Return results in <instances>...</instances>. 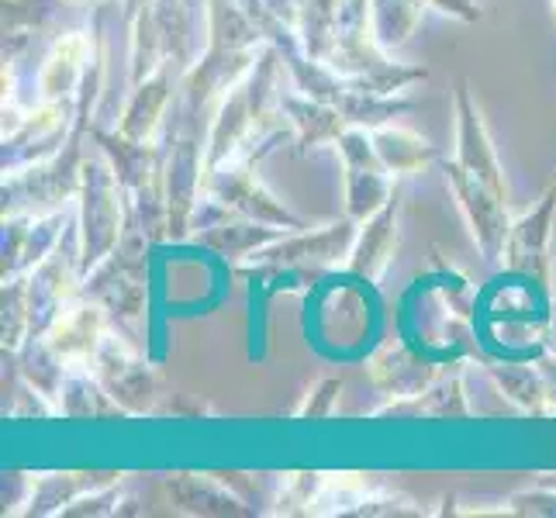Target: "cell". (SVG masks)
<instances>
[{"instance_id": "cell-35", "label": "cell", "mask_w": 556, "mask_h": 518, "mask_svg": "<svg viewBox=\"0 0 556 518\" xmlns=\"http://www.w3.org/2000/svg\"><path fill=\"white\" fill-rule=\"evenodd\" d=\"M66 4H90V8H101V4H111V0H66Z\"/></svg>"}, {"instance_id": "cell-3", "label": "cell", "mask_w": 556, "mask_h": 518, "mask_svg": "<svg viewBox=\"0 0 556 518\" xmlns=\"http://www.w3.org/2000/svg\"><path fill=\"white\" fill-rule=\"evenodd\" d=\"M76 201H80V215H76V228H80V263L87 277L118 245L131 215L128 190L122 187L118 173H114L101 149L84 156V180Z\"/></svg>"}, {"instance_id": "cell-14", "label": "cell", "mask_w": 556, "mask_h": 518, "mask_svg": "<svg viewBox=\"0 0 556 518\" xmlns=\"http://www.w3.org/2000/svg\"><path fill=\"white\" fill-rule=\"evenodd\" d=\"M446 367H439V363L426 359L421 353H415L412 345L405 342H383L380 350L367 359V377L374 388L391 397V401H401V397H415L426 388L439 380Z\"/></svg>"}, {"instance_id": "cell-27", "label": "cell", "mask_w": 556, "mask_h": 518, "mask_svg": "<svg viewBox=\"0 0 556 518\" xmlns=\"http://www.w3.org/2000/svg\"><path fill=\"white\" fill-rule=\"evenodd\" d=\"M294 8H298V35L304 49L325 63L339 38L342 0H294Z\"/></svg>"}, {"instance_id": "cell-19", "label": "cell", "mask_w": 556, "mask_h": 518, "mask_svg": "<svg viewBox=\"0 0 556 518\" xmlns=\"http://www.w3.org/2000/svg\"><path fill=\"white\" fill-rule=\"evenodd\" d=\"M163 491L184 515H256L222 473H169L163 477Z\"/></svg>"}, {"instance_id": "cell-29", "label": "cell", "mask_w": 556, "mask_h": 518, "mask_svg": "<svg viewBox=\"0 0 556 518\" xmlns=\"http://www.w3.org/2000/svg\"><path fill=\"white\" fill-rule=\"evenodd\" d=\"M325 473H294L277 497V515H312Z\"/></svg>"}, {"instance_id": "cell-17", "label": "cell", "mask_w": 556, "mask_h": 518, "mask_svg": "<svg viewBox=\"0 0 556 518\" xmlns=\"http://www.w3.org/2000/svg\"><path fill=\"white\" fill-rule=\"evenodd\" d=\"M111 321H108V312L101 308L98 301L90 298H76L70 308L60 315V321L52 325L46 332L49 345L55 353H60L70 367H90L93 356L101 350V339L108 336Z\"/></svg>"}, {"instance_id": "cell-8", "label": "cell", "mask_w": 556, "mask_h": 518, "mask_svg": "<svg viewBox=\"0 0 556 518\" xmlns=\"http://www.w3.org/2000/svg\"><path fill=\"white\" fill-rule=\"evenodd\" d=\"M336 149L342 156V169H346V215L356 222L370 218L397 190L394 173L383 166L380 152L370 139V128L353 125L350 131H342Z\"/></svg>"}, {"instance_id": "cell-36", "label": "cell", "mask_w": 556, "mask_h": 518, "mask_svg": "<svg viewBox=\"0 0 556 518\" xmlns=\"http://www.w3.org/2000/svg\"><path fill=\"white\" fill-rule=\"evenodd\" d=\"M553 11H556V0H553Z\"/></svg>"}, {"instance_id": "cell-34", "label": "cell", "mask_w": 556, "mask_h": 518, "mask_svg": "<svg viewBox=\"0 0 556 518\" xmlns=\"http://www.w3.org/2000/svg\"><path fill=\"white\" fill-rule=\"evenodd\" d=\"M149 4V0H118V8H122V17H125V25H131L139 17V11Z\"/></svg>"}, {"instance_id": "cell-32", "label": "cell", "mask_w": 556, "mask_h": 518, "mask_svg": "<svg viewBox=\"0 0 556 518\" xmlns=\"http://www.w3.org/2000/svg\"><path fill=\"white\" fill-rule=\"evenodd\" d=\"M429 8H439L443 14H453L467 25L481 17V0H429Z\"/></svg>"}, {"instance_id": "cell-24", "label": "cell", "mask_w": 556, "mask_h": 518, "mask_svg": "<svg viewBox=\"0 0 556 518\" xmlns=\"http://www.w3.org/2000/svg\"><path fill=\"white\" fill-rule=\"evenodd\" d=\"M370 139L380 152L383 166H388L394 177H408V173L439 166V160H443V152H439L429 139H421L418 131H408V128L380 125L370 131Z\"/></svg>"}, {"instance_id": "cell-6", "label": "cell", "mask_w": 556, "mask_h": 518, "mask_svg": "<svg viewBox=\"0 0 556 518\" xmlns=\"http://www.w3.org/2000/svg\"><path fill=\"white\" fill-rule=\"evenodd\" d=\"M215 201H222L228 211L249 218V222H263L274 228H287V232H298V228H308L301 215H294L283 201H277L266 184L256 177V160H228L218 163L204 173V190Z\"/></svg>"}, {"instance_id": "cell-23", "label": "cell", "mask_w": 556, "mask_h": 518, "mask_svg": "<svg viewBox=\"0 0 556 518\" xmlns=\"http://www.w3.org/2000/svg\"><path fill=\"white\" fill-rule=\"evenodd\" d=\"M488 377L494 380V388L502 391L508 405H515L522 415L532 418H549L556 415L546 394V380L540 367H522V363H488Z\"/></svg>"}, {"instance_id": "cell-20", "label": "cell", "mask_w": 556, "mask_h": 518, "mask_svg": "<svg viewBox=\"0 0 556 518\" xmlns=\"http://www.w3.org/2000/svg\"><path fill=\"white\" fill-rule=\"evenodd\" d=\"M470 415L473 408L467 401L464 370H459L456 363H453V370L446 367L439 374V380L421 394L388 401V405L374 412V418H470Z\"/></svg>"}, {"instance_id": "cell-10", "label": "cell", "mask_w": 556, "mask_h": 518, "mask_svg": "<svg viewBox=\"0 0 556 518\" xmlns=\"http://www.w3.org/2000/svg\"><path fill=\"white\" fill-rule=\"evenodd\" d=\"M359 222L356 218H339L318 228H298V232H283L280 239H274L270 245L256 249L245 263H274V266H315V270H325L339 260L350 256V249L356 242Z\"/></svg>"}, {"instance_id": "cell-28", "label": "cell", "mask_w": 556, "mask_h": 518, "mask_svg": "<svg viewBox=\"0 0 556 518\" xmlns=\"http://www.w3.org/2000/svg\"><path fill=\"white\" fill-rule=\"evenodd\" d=\"M4 353H17L28 339L31 315H28V280L8 277L4 280Z\"/></svg>"}, {"instance_id": "cell-26", "label": "cell", "mask_w": 556, "mask_h": 518, "mask_svg": "<svg viewBox=\"0 0 556 518\" xmlns=\"http://www.w3.org/2000/svg\"><path fill=\"white\" fill-rule=\"evenodd\" d=\"M429 0H370V35L380 49H401L421 25Z\"/></svg>"}, {"instance_id": "cell-22", "label": "cell", "mask_w": 556, "mask_h": 518, "mask_svg": "<svg viewBox=\"0 0 556 518\" xmlns=\"http://www.w3.org/2000/svg\"><path fill=\"white\" fill-rule=\"evenodd\" d=\"M55 412L70 421H93V418H128L118 401L108 394L93 367H70L60 394H55Z\"/></svg>"}, {"instance_id": "cell-16", "label": "cell", "mask_w": 556, "mask_h": 518, "mask_svg": "<svg viewBox=\"0 0 556 518\" xmlns=\"http://www.w3.org/2000/svg\"><path fill=\"white\" fill-rule=\"evenodd\" d=\"M397 222H401V198L397 190L391 201L377 207L370 218L359 222L356 242L346 256V270L367 283H380V277L388 274V266L397 253Z\"/></svg>"}, {"instance_id": "cell-18", "label": "cell", "mask_w": 556, "mask_h": 518, "mask_svg": "<svg viewBox=\"0 0 556 518\" xmlns=\"http://www.w3.org/2000/svg\"><path fill=\"white\" fill-rule=\"evenodd\" d=\"M98 49V28L93 31H66L55 38L38 66V98L42 101H70L76 98L84 73L90 66V55Z\"/></svg>"}, {"instance_id": "cell-30", "label": "cell", "mask_w": 556, "mask_h": 518, "mask_svg": "<svg viewBox=\"0 0 556 518\" xmlns=\"http://www.w3.org/2000/svg\"><path fill=\"white\" fill-rule=\"evenodd\" d=\"M342 391V377H325L304 397V405L298 408V418H329L336 412V401Z\"/></svg>"}, {"instance_id": "cell-33", "label": "cell", "mask_w": 556, "mask_h": 518, "mask_svg": "<svg viewBox=\"0 0 556 518\" xmlns=\"http://www.w3.org/2000/svg\"><path fill=\"white\" fill-rule=\"evenodd\" d=\"M540 374H543V380H546V394H549V405H553V412H556V353H546V356H540Z\"/></svg>"}, {"instance_id": "cell-7", "label": "cell", "mask_w": 556, "mask_h": 518, "mask_svg": "<svg viewBox=\"0 0 556 518\" xmlns=\"http://www.w3.org/2000/svg\"><path fill=\"white\" fill-rule=\"evenodd\" d=\"M439 169H443V180L459 204V215L467 218V228H470L477 249H481V256L488 263H497L505 253L508 232H511L505 194L488 187L481 177H473V173L464 169L456 160H439Z\"/></svg>"}, {"instance_id": "cell-21", "label": "cell", "mask_w": 556, "mask_h": 518, "mask_svg": "<svg viewBox=\"0 0 556 518\" xmlns=\"http://www.w3.org/2000/svg\"><path fill=\"white\" fill-rule=\"evenodd\" d=\"M280 111L291 118L294 125V142H298V152H308V149H318V146H329V142H339L342 131H350V118L342 111H336L332 104H321L315 98L301 90H287L277 98Z\"/></svg>"}, {"instance_id": "cell-2", "label": "cell", "mask_w": 556, "mask_h": 518, "mask_svg": "<svg viewBox=\"0 0 556 518\" xmlns=\"http://www.w3.org/2000/svg\"><path fill=\"white\" fill-rule=\"evenodd\" d=\"M280 52L266 46L256 66L249 70L242 80H236L222 93V101L211 118V136H207V169L228 163L239 156V149L277 118V73H280Z\"/></svg>"}, {"instance_id": "cell-9", "label": "cell", "mask_w": 556, "mask_h": 518, "mask_svg": "<svg viewBox=\"0 0 556 518\" xmlns=\"http://www.w3.org/2000/svg\"><path fill=\"white\" fill-rule=\"evenodd\" d=\"M76 128H84V125L76 118L73 98L70 101H42L35 111L22 114V122H17L11 131H4V173L55 156V152L73 139Z\"/></svg>"}, {"instance_id": "cell-15", "label": "cell", "mask_w": 556, "mask_h": 518, "mask_svg": "<svg viewBox=\"0 0 556 518\" xmlns=\"http://www.w3.org/2000/svg\"><path fill=\"white\" fill-rule=\"evenodd\" d=\"M453 108H456V156L453 160L464 169H470L473 177H481L488 187L505 194V169H502V163H497V152H494L491 136H488L484 114H481V108H477V101L470 98L467 84L456 90Z\"/></svg>"}, {"instance_id": "cell-31", "label": "cell", "mask_w": 556, "mask_h": 518, "mask_svg": "<svg viewBox=\"0 0 556 518\" xmlns=\"http://www.w3.org/2000/svg\"><path fill=\"white\" fill-rule=\"evenodd\" d=\"M156 415H174V418H187V415H211V408L204 405V401H190V394H166V405L160 401Z\"/></svg>"}, {"instance_id": "cell-4", "label": "cell", "mask_w": 556, "mask_h": 518, "mask_svg": "<svg viewBox=\"0 0 556 518\" xmlns=\"http://www.w3.org/2000/svg\"><path fill=\"white\" fill-rule=\"evenodd\" d=\"M90 139L87 128H76L73 139L49 160L4 173V218L8 215H49L66 207L80 194L84 180V142Z\"/></svg>"}, {"instance_id": "cell-5", "label": "cell", "mask_w": 556, "mask_h": 518, "mask_svg": "<svg viewBox=\"0 0 556 518\" xmlns=\"http://www.w3.org/2000/svg\"><path fill=\"white\" fill-rule=\"evenodd\" d=\"M90 367L128 418L156 415L160 401L166 397L163 374L142 356V345L118 336L114 329H108V336L101 339V350Z\"/></svg>"}, {"instance_id": "cell-1", "label": "cell", "mask_w": 556, "mask_h": 518, "mask_svg": "<svg viewBox=\"0 0 556 518\" xmlns=\"http://www.w3.org/2000/svg\"><path fill=\"white\" fill-rule=\"evenodd\" d=\"M156 245L149 239V232L139 225L136 211L128 215V228L118 239V245L93 266L84 277L80 294L98 301L108 312L111 329L131 339L136 345L142 336V325L149 315V249Z\"/></svg>"}, {"instance_id": "cell-25", "label": "cell", "mask_w": 556, "mask_h": 518, "mask_svg": "<svg viewBox=\"0 0 556 518\" xmlns=\"http://www.w3.org/2000/svg\"><path fill=\"white\" fill-rule=\"evenodd\" d=\"M118 477L122 473H42L38 481H31L25 515H63V508L73 505L80 494L118 481Z\"/></svg>"}, {"instance_id": "cell-11", "label": "cell", "mask_w": 556, "mask_h": 518, "mask_svg": "<svg viewBox=\"0 0 556 518\" xmlns=\"http://www.w3.org/2000/svg\"><path fill=\"white\" fill-rule=\"evenodd\" d=\"M553 215H556V180L543 190L519 222H511L505 242V270L519 274L549 294V239H553Z\"/></svg>"}, {"instance_id": "cell-13", "label": "cell", "mask_w": 556, "mask_h": 518, "mask_svg": "<svg viewBox=\"0 0 556 518\" xmlns=\"http://www.w3.org/2000/svg\"><path fill=\"white\" fill-rule=\"evenodd\" d=\"M184 66L177 60H163L156 70H152L142 84L131 87V98L118 118V131L128 139L149 142L156 131L163 128V118L169 104H174V93L184 80Z\"/></svg>"}, {"instance_id": "cell-12", "label": "cell", "mask_w": 556, "mask_h": 518, "mask_svg": "<svg viewBox=\"0 0 556 518\" xmlns=\"http://www.w3.org/2000/svg\"><path fill=\"white\" fill-rule=\"evenodd\" d=\"M70 211H49V215H8L4 218V280L25 277L42 263L60 239L70 232Z\"/></svg>"}]
</instances>
